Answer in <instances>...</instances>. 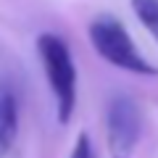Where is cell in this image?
<instances>
[{"label":"cell","instance_id":"cell-4","mask_svg":"<svg viewBox=\"0 0 158 158\" xmlns=\"http://www.w3.org/2000/svg\"><path fill=\"white\" fill-rule=\"evenodd\" d=\"M19 135V98L11 85L0 82V156L13 148Z\"/></svg>","mask_w":158,"mask_h":158},{"label":"cell","instance_id":"cell-2","mask_svg":"<svg viewBox=\"0 0 158 158\" xmlns=\"http://www.w3.org/2000/svg\"><path fill=\"white\" fill-rule=\"evenodd\" d=\"M90 42L95 48V53L100 58H106L111 66H118V69L132 71V74H145V77L156 74V69L142 58V53L135 48L127 29L116 19L103 16L98 21H92L90 24Z\"/></svg>","mask_w":158,"mask_h":158},{"label":"cell","instance_id":"cell-5","mask_svg":"<svg viewBox=\"0 0 158 158\" xmlns=\"http://www.w3.org/2000/svg\"><path fill=\"white\" fill-rule=\"evenodd\" d=\"M69 158H98L95 156V148H92V140L87 132H82V135L77 137V142H74L71 148V156Z\"/></svg>","mask_w":158,"mask_h":158},{"label":"cell","instance_id":"cell-1","mask_svg":"<svg viewBox=\"0 0 158 158\" xmlns=\"http://www.w3.org/2000/svg\"><path fill=\"white\" fill-rule=\"evenodd\" d=\"M37 50H40V61L45 69L50 92L56 98L58 121L69 124L74 108H77V66L71 61V53H69L66 42L56 34H42L37 40Z\"/></svg>","mask_w":158,"mask_h":158},{"label":"cell","instance_id":"cell-6","mask_svg":"<svg viewBox=\"0 0 158 158\" xmlns=\"http://www.w3.org/2000/svg\"><path fill=\"white\" fill-rule=\"evenodd\" d=\"M156 37H158V32H156Z\"/></svg>","mask_w":158,"mask_h":158},{"label":"cell","instance_id":"cell-3","mask_svg":"<svg viewBox=\"0 0 158 158\" xmlns=\"http://www.w3.org/2000/svg\"><path fill=\"white\" fill-rule=\"evenodd\" d=\"M140 132H142V118H140V108L135 106V100L127 95L113 98L106 113V140H108L111 158L135 156V148L140 142Z\"/></svg>","mask_w":158,"mask_h":158}]
</instances>
